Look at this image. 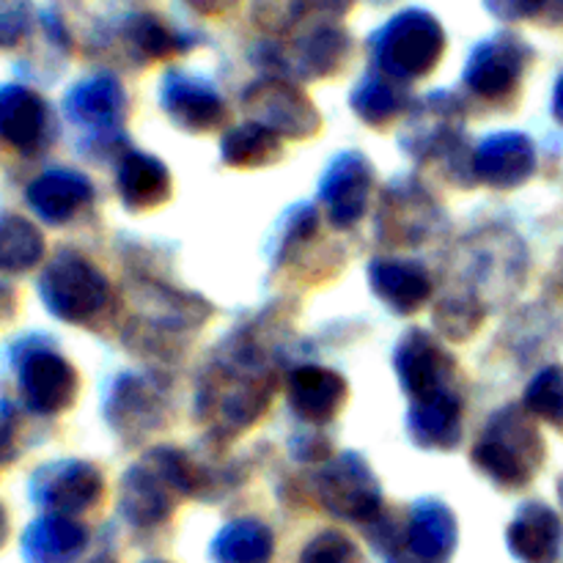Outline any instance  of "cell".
<instances>
[{
  "label": "cell",
  "instance_id": "obj_1",
  "mask_svg": "<svg viewBox=\"0 0 563 563\" xmlns=\"http://www.w3.org/2000/svg\"><path fill=\"white\" fill-rule=\"evenodd\" d=\"M476 465L506 489H520L531 484L544 462V443L539 429L517 407L498 412L487 434L473 451Z\"/></svg>",
  "mask_w": 563,
  "mask_h": 563
},
{
  "label": "cell",
  "instance_id": "obj_2",
  "mask_svg": "<svg viewBox=\"0 0 563 563\" xmlns=\"http://www.w3.org/2000/svg\"><path fill=\"white\" fill-rule=\"evenodd\" d=\"M372 49L383 75L412 80L434 69L445 49V33L429 11L407 9L374 33Z\"/></svg>",
  "mask_w": 563,
  "mask_h": 563
},
{
  "label": "cell",
  "instance_id": "obj_3",
  "mask_svg": "<svg viewBox=\"0 0 563 563\" xmlns=\"http://www.w3.org/2000/svg\"><path fill=\"white\" fill-rule=\"evenodd\" d=\"M42 297L53 313L69 322H86L108 302V284L80 256H58L42 278Z\"/></svg>",
  "mask_w": 563,
  "mask_h": 563
},
{
  "label": "cell",
  "instance_id": "obj_4",
  "mask_svg": "<svg viewBox=\"0 0 563 563\" xmlns=\"http://www.w3.org/2000/svg\"><path fill=\"white\" fill-rule=\"evenodd\" d=\"M528 58H531V49L522 38L500 33L478 44L473 58L467 60L465 82L482 97L500 99L520 86Z\"/></svg>",
  "mask_w": 563,
  "mask_h": 563
},
{
  "label": "cell",
  "instance_id": "obj_5",
  "mask_svg": "<svg viewBox=\"0 0 563 563\" xmlns=\"http://www.w3.org/2000/svg\"><path fill=\"white\" fill-rule=\"evenodd\" d=\"M324 509L341 520L372 522L379 511V493L374 476L357 456H341L322 476Z\"/></svg>",
  "mask_w": 563,
  "mask_h": 563
},
{
  "label": "cell",
  "instance_id": "obj_6",
  "mask_svg": "<svg viewBox=\"0 0 563 563\" xmlns=\"http://www.w3.org/2000/svg\"><path fill=\"white\" fill-rule=\"evenodd\" d=\"M245 108L251 110L258 126L275 132V135L284 132V135L300 137L311 135L319 126V115L313 113L311 102L297 88L278 80L253 86L245 93Z\"/></svg>",
  "mask_w": 563,
  "mask_h": 563
},
{
  "label": "cell",
  "instance_id": "obj_7",
  "mask_svg": "<svg viewBox=\"0 0 563 563\" xmlns=\"http://www.w3.org/2000/svg\"><path fill=\"white\" fill-rule=\"evenodd\" d=\"M396 368H399L401 383L412 396L429 399V396L449 394V390H443V385L454 372V361L434 344L432 335L416 330L399 344Z\"/></svg>",
  "mask_w": 563,
  "mask_h": 563
},
{
  "label": "cell",
  "instance_id": "obj_8",
  "mask_svg": "<svg viewBox=\"0 0 563 563\" xmlns=\"http://www.w3.org/2000/svg\"><path fill=\"white\" fill-rule=\"evenodd\" d=\"M372 190V168L361 154H344L324 176V203L335 225H352L363 218Z\"/></svg>",
  "mask_w": 563,
  "mask_h": 563
},
{
  "label": "cell",
  "instance_id": "obj_9",
  "mask_svg": "<svg viewBox=\"0 0 563 563\" xmlns=\"http://www.w3.org/2000/svg\"><path fill=\"white\" fill-rule=\"evenodd\" d=\"M563 548V526L550 506H522L509 528V550L522 563H559Z\"/></svg>",
  "mask_w": 563,
  "mask_h": 563
},
{
  "label": "cell",
  "instance_id": "obj_10",
  "mask_svg": "<svg viewBox=\"0 0 563 563\" xmlns=\"http://www.w3.org/2000/svg\"><path fill=\"white\" fill-rule=\"evenodd\" d=\"M537 168V152L533 143L526 135L517 132H504V135H493L484 141V146L476 154V174L487 185L500 187H517L528 179Z\"/></svg>",
  "mask_w": 563,
  "mask_h": 563
},
{
  "label": "cell",
  "instance_id": "obj_11",
  "mask_svg": "<svg viewBox=\"0 0 563 563\" xmlns=\"http://www.w3.org/2000/svg\"><path fill=\"white\" fill-rule=\"evenodd\" d=\"M163 102L170 119L190 132H207L225 119L223 99L203 80L187 77L181 71H174L165 80Z\"/></svg>",
  "mask_w": 563,
  "mask_h": 563
},
{
  "label": "cell",
  "instance_id": "obj_12",
  "mask_svg": "<svg viewBox=\"0 0 563 563\" xmlns=\"http://www.w3.org/2000/svg\"><path fill=\"white\" fill-rule=\"evenodd\" d=\"M22 390L33 410L58 412L71 405L77 390L75 368L53 352H38L22 368Z\"/></svg>",
  "mask_w": 563,
  "mask_h": 563
},
{
  "label": "cell",
  "instance_id": "obj_13",
  "mask_svg": "<svg viewBox=\"0 0 563 563\" xmlns=\"http://www.w3.org/2000/svg\"><path fill=\"white\" fill-rule=\"evenodd\" d=\"M99 495H102V478L91 465H82V462L47 467L44 476H38V498L44 500V506L64 515L88 509Z\"/></svg>",
  "mask_w": 563,
  "mask_h": 563
},
{
  "label": "cell",
  "instance_id": "obj_14",
  "mask_svg": "<svg viewBox=\"0 0 563 563\" xmlns=\"http://www.w3.org/2000/svg\"><path fill=\"white\" fill-rule=\"evenodd\" d=\"M47 110L33 91L22 86L0 88V137L22 152H33L42 143Z\"/></svg>",
  "mask_w": 563,
  "mask_h": 563
},
{
  "label": "cell",
  "instance_id": "obj_15",
  "mask_svg": "<svg viewBox=\"0 0 563 563\" xmlns=\"http://www.w3.org/2000/svg\"><path fill=\"white\" fill-rule=\"evenodd\" d=\"M291 407L306 421H330L346 401V383L333 372L308 366L291 377Z\"/></svg>",
  "mask_w": 563,
  "mask_h": 563
},
{
  "label": "cell",
  "instance_id": "obj_16",
  "mask_svg": "<svg viewBox=\"0 0 563 563\" xmlns=\"http://www.w3.org/2000/svg\"><path fill=\"white\" fill-rule=\"evenodd\" d=\"M368 273H372V286L377 289V295L399 313L416 311L432 291L429 275L418 264L379 258Z\"/></svg>",
  "mask_w": 563,
  "mask_h": 563
},
{
  "label": "cell",
  "instance_id": "obj_17",
  "mask_svg": "<svg viewBox=\"0 0 563 563\" xmlns=\"http://www.w3.org/2000/svg\"><path fill=\"white\" fill-rule=\"evenodd\" d=\"M86 531L64 517H47L27 528L25 559L27 563H71L86 548Z\"/></svg>",
  "mask_w": 563,
  "mask_h": 563
},
{
  "label": "cell",
  "instance_id": "obj_18",
  "mask_svg": "<svg viewBox=\"0 0 563 563\" xmlns=\"http://www.w3.org/2000/svg\"><path fill=\"white\" fill-rule=\"evenodd\" d=\"M88 198H91V187L82 176L71 174V170H49L47 176L33 181L31 190H27L31 207L53 223L69 220Z\"/></svg>",
  "mask_w": 563,
  "mask_h": 563
},
{
  "label": "cell",
  "instance_id": "obj_19",
  "mask_svg": "<svg viewBox=\"0 0 563 563\" xmlns=\"http://www.w3.org/2000/svg\"><path fill=\"white\" fill-rule=\"evenodd\" d=\"M456 522L443 504H421L412 511L410 548L423 563H443L454 553Z\"/></svg>",
  "mask_w": 563,
  "mask_h": 563
},
{
  "label": "cell",
  "instance_id": "obj_20",
  "mask_svg": "<svg viewBox=\"0 0 563 563\" xmlns=\"http://www.w3.org/2000/svg\"><path fill=\"white\" fill-rule=\"evenodd\" d=\"M119 190L130 209L157 207L168 198L170 176L159 159L132 152L119 170Z\"/></svg>",
  "mask_w": 563,
  "mask_h": 563
},
{
  "label": "cell",
  "instance_id": "obj_21",
  "mask_svg": "<svg viewBox=\"0 0 563 563\" xmlns=\"http://www.w3.org/2000/svg\"><path fill=\"white\" fill-rule=\"evenodd\" d=\"M462 407L451 394H438L421 399L412 410V434L429 449H451L462 434Z\"/></svg>",
  "mask_w": 563,
  "mask_h": 563
},
{
  "label": "cell",
  "instance_id": "obj_22",
  "mask_svg": "<svg viewBox=\"0 0 563 563\" xmlns=\"http://www.w3.org/2000/svg\"><path fill=\"white\" fill-rule=\"evenodd\" d=\"M124 515L137 526H157L170 515V495L165 484L146 467H135L124 478Z\"/></svg>",
  "mask_w": 563,
  "mask_h": 563
},
{
  "label": "cell",
  "instance_id": "obj_23",
  "mask_svg": "<svg viewBox=\"0 0 563 563\" xmlns=\"http://www.w3.org/2000/svg\"><path fill=\"white\" fill-rule=\"evenodd\" d=\"M269 559H273V533L262 522H231L214 539L218 563H269Z\"/></svg>",
  "mask_w": 563,
  "mask_h": 563
},
{
  "label": "cell",
  "instance_id": "obj_24",
  "mask_svg": "<svg viewBox=\"0 0 563 563\" xmlns=\"http://www.w3.org/2000/svg\"><path fill=\"white\" fill-rule=\"evenodd\" d=\"M124 110V91L110 77H93L69 93V113L82 124H110Z\"/></svg>",
  "mask_w": 563,
  "mask_h": 563
},
{
  "label": "cell",
  "instance_id": "obj_25",
  "mask_svg": "<svg viewBox=\"0 0 563 563\" xmlns=\"http://www.w3.org/2000/svg\"><path fill=\"white\" fill-rule=\"evenodd\" d=\"M159 418V399L141 379H124L113 396V423L119 432L135 434L141 429H154Z\"/></svg>",
  "mask_w": 563,
  "mask_h": 563
},
{
  "label": "cell",
  "instance_id": "obj_26",
  "mask_svg": "<svg viewBox=\"0 0 563 563\" xmlns=\"http://www.w3.org/2000/svg\"><path fill=\"white\" fill-rule=\"evenodd\" d=\"M346 49H350V42L341 27H317L297 44V69L313 77L330 75L346 58Z\"/></svg>",
  "mask_w": 563,
  "mask_h": 563
},
{
  "label": "cell",
  "instance_id": "obj_27",
  "mask_svg": "<svg viewBox=\"0 0 563 563\" xmlns=\"http://www.w3.org/2000/svg\"><path fill=\"white\" fill-rule=\"evenodd\" d=\"M352 104L368 124H385L405 108L407 93L394 77L374 75L357 86V91L352 93Z\"/></svg>",
  "mask_w": 563,
  "mask_h": 563
},
{
  "label": "cell",
  "instance_id": "obj_28",
  "mask_svg": "<svg viewBox=\"0 0 563 563\" xmlns=\"http://www.w3.org/2000/svg\"><path fill=\"white\" fill-rule=\"evenodd\" d=\"M223 157L225 163L236 165V168H253V165H267L280 157V141L275 132L264 130L258 124L236 126L229 132L223 141Z\"/></svg>",
  "mask_w": 563,
  "mask_h": 563
},
{
  "label": "cell",
  "instance_id": "obj_29",
  "mask_svg": "<svg viewBox=\"0 0 563 563\" xmlns=\"http://www.w3.org/2000/svg\"><path fill=\"white\" fill-rule=\"evenodd\" d=\"M124 38L126 47L132 49V55H137V58L143 60L168 58V55L187 47V44L181 42L179 33H174L168 25H163L157 16L148 14L130 16L124 27Z\"/></svg>",
  "mask_w": 563,
  "mask_h": 563
},
{
  "label": "cell",
  "instance_id": "obj_30",
  "mask_svg": "<svg viewBox=\"0 0 563 563\" xmlns=\"http://www.w3.org/2000/svg\"><path fill=\"white\" fill-rule=\"evenodd\" d=\"M44 242L42 234L22 218L0 220V269L20 273L33 267L42 258Z\"/></svg>",
  "mask_w": 563,
  "mask_h": 563
},
{
  "label": "cell",
  "instance_id": "obj_31",
  "mask_svg": "<svg viewBox=\"0 0 563 563\" xmlns=\"http://www.w3.org/2000/svg\"><path fill=\"white\" fill-rule=\"evenodd\" d=\"M385 203H388V209L383 212V218L390 220V236H405V242H418L416 236L427 234L434 220V212L423 192L410 190L407 198H401V192H388Z\"/></svg>",
  "mask_w": 563,
  "mask_h": 563
},
{
  "label": "cell",
  "instance_id": "obj_32",
  "mask_svg": "<svg viewBox=\"0 0 563 563\" xmlns=\"http://www.w3.org/2000/svg\"><path fill=\"white\" fill-rule=\"evenodd\" d=\"M526 407L553 427H563V368H544L526 394Z\"/></svg>",
  "mask_w": 563,
  "mask_h": 563
},
{
  "label": "cell",
  "instance_id": "obj_33",
  "mask_svg": "<svg viewBox=\"0 0 563 563\" xmlns=\"http://www.w3.org/2000/svg\"><path fill=\"white\" fill-rule=\"evenodd\" d=\"M482 306H478L473 297H449L438 306L434 311V322L440 324L449 339H467V335L476 330V324L482 322Z\"/></svg>",
  "mask_w": 563,
  "mask_h": 563
},
{
  "label": "cell",
  "instance_id": "obj_34",
  "mask_svg": "<svg viewBox=\"0 0 563 563\" xmlns=\"http://www.w3.org/2000/svg\"><path fill=\"white\" fill-rule=\"evenodd\" d=\"M484 3L504 20H563V0H484Z\"/></svg>",
  "mask_w": 563,
  "mask_h": 563
},
{
  "label": "cell",
  "instance_id": "obj_35",
  "mask_svg": "<svg viewBox=\"0 0 563 563\" xmlns=\"http://www.w3.org/2000/svg\"><path fill=\"white\" fill-rule=\"evenodd\" d=\"M300 563H363V555L344 533L330 531L302 550Z\"/></svg>",
  "mask_w": 563,
  "mask_h": 563
},
{
  "label": "cell",
  "instance_id": "obj_36",
  "mask_svg": "<svg viewBox=\"0 0 563 563\" xmlns=\"http://www.w3.org/2000/svg\"><path fill=\"white\" fill-rule=\"evenodd\" d=\"M31 22L27 0H0V47H9L22 38Z\"/></svg>",
  "mask_w": 563,
  "mask_h": 563
},
{
  "label": "cell",
  "instance_id": "obj_37",
  "mask_svg": "<svg viewBox=\"0 0 563 563\" xmlns=\"http://www.w3.org/2000/svg\"><path fill=\"white\" fill-rule=\"evenodd\" d=\"M355 0H291L297 14H324V16H341L352 9Z\"/></svg>",
  "mask_w": 563,
  "mask_h": 563
},
{
  "label": "cell",
  "instance_id": "obj_38",
  "mask_svg": "<svg viewBox=\"0 0 563 563\" xmlns=\"http://www.w3.org/2000/svg\"><path fill=\"white\" fill-rule=\"evenodd\" d=\"M187 3L196 11H201V14H225V11L234 9L240 0H187Z\"/></svg>",
  "mask_w": 563,
  "mask_h": 563
},
{
  "label": "cell",
  "instance_id": "obj_39",
  "mask_svg": "<svg viewBox=\"0 0 563 563\" xmlns=\"http://www.w3.org/2000/svg\"><path fill=\"white\" fill-rule=\"evenodd\" d=\"M11 412L5 410L0 412V460H5V456L11 454Z\"/></svg>",
  "mask_w": 563,
  "mask_h": 563
},
{
  "label": "cell",
  "instance_id": "obj_40",
  "mask_svg": "<svg viewBox=\"0 0 563 563\" xmlns=\"http://www.w3.org/2000/svg\"><path fill=\"white\" fill-rule=\"evenodd\" d=\"M553 110H555V119L563 124V75L559 80V86H555V97H553Z\"/></svg>",
  "mask_w": 563,
  "mask_h": 563
},
{
  "label": "cell",
  "instance_id": "obj_41",
  "mask_svg": "<svg viewBox=\"0 0 563 563\" xmlns=\"http://www.w3.org/2000/svg\"><path fill=\"white\" fill-rule=\"evenodd\" d=\"M5 533H9V522H5V515H3V509H0V544L5 542Z\"/></svg>",
  "mask_w": 563,
  "mask_h": 563
},
{
  "label": "cell",
  "instance_id": "obj_42",
  "mask_svg": "<svg viewBox=\"0 0 563 563\" xmlns=\"http://www.w3.org/2000/svg\"><path fill=\"white\" fill-rule=\"evenodd\" d=\"M559 275H561V280H563V253H561V262H559Z\"/></svg>",
  "mask_w": 563,
  "mask_h": 563
},
{
  "label": "cell",
  "instance_id": "obj_43",
  "mask_svg": "<svg viewBox=\"0 0 563 563\" xmlns=\"http://www.w3.org/2000/svg\"><path fill=\"white\" fill-rule=\"evenodd\" d=\"M559 495H561V504H563V478H561V484H559Z\"/></svg>",
  "mask_w": 563,
  "mask_h": 563
}]
</instances>
